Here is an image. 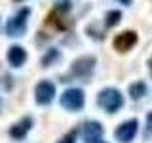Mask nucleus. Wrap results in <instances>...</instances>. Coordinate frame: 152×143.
I'll use <instances>...</instances> for the list:
<instances>
[{"mask_svg": "<svg viewBox=\"0 0 152 143\" xmlns=\"http://www.w3.org/2000/svg\"><path fill=\"white\" fill-rule=\"evenodd\" d=\"M97 103H99V107L104 109L107 113L114 114L124 107V97L116 88H104L97 95Z\"/></svg>", "mask_w": 152, "mask_h": 143, "instance_id": "nucleus-1", "label": "nucleus"}, {"mask_svg": "<svg viewBox=\"0 0 152 143\" xmlns=\"http://www.w3.org/2000/svg\"><path fill=\"white\" fill-rule=\"evenodd\" d=\"M86 105V95L80 88H69L61 94V107L66 111H82Z\"/></svg>", "mask_w": 152, "mask_h": 143, "instance_id": "nucleus-2", "label": "nucleus"}, {"mask_svg": "<svg viewBox=\"0 0 152 143\" xmlns=\"http://www.w3.org/2000/svg\"><path fill=\"white\" fill-rule=\"evenodd\" d=\"M28 15H31V8H21L12 19H8V23H6L8 36H23L25 35Z\"/></svg>", "mask_w": 152, "mask_h": 143, "instance_id": "nucleus-3", "label": "nucleus"}, {"mask_svg": "<svg viewBox=\"0 0 152 143\" xmlns=\"http://www.w3.org/2000/svg\"><path fill=\"white\" fill-rule=\"evenodd\" d=\"M95 65H97V59L95 55H82L72 63L70 67V74L76 76V78H89L95 71Z\"/></svg>", "mask_w": 152, "mask_h": 143, "instance_id": "nucleus-4", "label": "nucleus"}, {"mask_svg": "<svg viewBox=\"0 0 152 143\" xmlns=\"http://www.w3.org/2000/svg\"><path fill=\"white\" fill-rule=\"evenodd\" d=\"M70 8H72V2H70V0H63V2H59L53 8V12L48 15L46 23H48V25H53L57 31H65V29H66L65 15H66V12H69Z\"/></svg>", "mask_w": 152, "mask_h": 143, "instance_id": "nucleus-5", "label": "nucleus"}, {"mask_svg": "<svg viewBox=\"0 0 152 143\" xmlns=\"http://www.w3.org/2000/svg\"><path fill=\"white\" fill-rule=\"evenodd\" d=\"M55 97V84L50 80H40L34 88V99L38 105H50Z\"/></svg>", "mask_w": 152, "mask_h": 143, "instance_id": "nucleus-6", "label": "nucleus"}, {"mask_svg": "<svg viewBox=\"0 0 152 143\" xmlns=\"http://www.w3.org/2000/svg\"><path fill=\"white\" fill-rule=\"evenodd\" d=\"M137 132H139V122L133 118V120L122 122L120 126L114 130V137L120 143H129V141H133V137L137 136Z\"/></svg>", "mask_w": 152, "mask_h": 143, "instance_id": "nucleus-7", "label": "nucleus"}, {"mask_svg": "<svg viewBox=\"0 0 152 143\" xmlns=\"http://www.w3.org/2000/svg\"><path fill=\"white\" fill-rule=\"evenodd\" d=\"M135 44H137V32L135 31H124L120 35H116L112 40V46L116 52H129Z\"/></svg>", "mask_w": 152, "mask_h": 143, "instance_id": "nucleus-8", "label": "nucleus"}, {"mask_svg": "<svg viewBox=\"0 0 152 143\" xmlns=\"http://www.w3.org/2000/svg\"><path fill=\"white\" fill-rule=\"evenodd\" d=\"M82 136H84L86 143H97V141H101V137H103V126L97 120L86 122L84 130H82Z\"/></svg>", "mask_w": 152, "mask_h": 143, "instance_id": "nucleus-9", "label": "nucleus"}, {"mask_svg": "<svg viewBox=\"0 0 152 143\" xmlns=\"http://www.w3.org/2000/svg\"><path fill=\"white\" fill-rule=\"evenodd\" d=\"M31 128H32V118L25 116V118H21L17 124H13V126L10 128V136H12L13 139H25V136L28 133Z\"/></svg>", "mask_w": 152, "mask_h": 143, "instance_id": "nucleus-10", "label": "nucleus"}, {"mask_svg": "<svg viewBox=\"0 0 152 143\" xmlns=\"http://www.w3.org/2000/svg\"><path fill=\"white\" fill-rule=\"evenodd\" d=\"M8 61L12 67H23V63L27 61V52L21 46H12L8 50Z\"/></svg>", "mask_w": 152, "mask_h": 143, "instance_id": "nucleus-11", "label": "nucleus"}, {"mask_svg": "<svg viewBox=\"0 0 152 143\" xmlns=\"http://www.w3.org/2000/svg\"><path fill=\"white\" fill-rule=\"evenodd\" d=\"M146 92H148V88H146V84L142 82V80H137V82H133L129 86V95H131V99H142L146 95Z\"/></svg>", "mask_w": 152, "mask_h": 143, "instance_id": "nucleus-12", "label": "nucleus"}, {"mask_svg": "<svg viewBox=\"0 0 152 143\" xmlns=\"http://www.w3.org/2000/svg\"><path fill=\"white\" fill-rule=\"evenodd\" d=\"M59 57H61L59 50H55V48H50V50L46 52V55L42 57V67H51L55 61H59Z\"/></svg>", "mask_w": 152, "mask_h": 143, "instance_id": "nucleus-13", "label": "nucleus"}, {"mask_svg": "<svg viewBox=\"0 0 152 143\" xmlns=\"http://www.w3.org/2000/svg\"><path fill=\"white\" fill-rule=\"evenodd\" d=\"M122 19V12H118V10H110V12H107V17H104V25L107 27H114L118 25Z\"/></svg>", "mask_w": 152, "mask_h": 143, "instance_id": "nucleus-14", "label": "nucleus"}, {"mask_svg": "<svg viewBox=\"0 0 152 143\" xmlns=\"http://www.w3.org/2000/svg\"><path fill=\"white\" fill-rule=\"evenodd\" d=\"M74 139H76V132H70V133H66L59 143H74Z\"/></svg>", "mask_w": 152, "mask_h": 143, "instance_id": "nucleus-15", "label": "nucleus"}, {"mask_svg": "<svg viewBox=\"0 0 152 143\" xmlns=\"http://www.w3.org/2000/svg\"><path fill=\"white\" fill-rule=\"evenodd\" d=\"M146 132L152 133V113L146 114Z\"/></svg>", "mask_w": 152, "mask_h": 143, "instance_id": "nucleus-16", "label": "nucleus"}, {"mask_svg": "<svg viewBox=\"0 0 152 143\" xmlns=\"http://www.w3.org/2000/svg\"><path fill=\"white\" fill-rule=\"evenodd\" d=\"M118 2L124 4V6H131V2H133V0H118Z\"/></svg>", "mask_w": 152, "mask_h": 143, "instance_id": "nucleus-17", "label": "nucleus"}, {"mask_svg": "<svg viewBox=\"0 0 152 143\" xmlns=\"http://www.w3.org/2000/svg\"><path fill=\"white\" fill-rule=\"evenodd\" d=\"M148 73H150V76H152V57L148 59Z\"/></svg>", "mask_w": 152, "mask_h": 143, "instance_id": "nucleus-18", "label": "nucleus"}, {"mask_svg": "<svg viewBox=\"0 0 152 143\" xmlns=\"http://www.w3.org/2000/svg\"><path fill=\"white\" fill-rule=\"evenodd\" d=\"M15 2H21V0H15Z\"/></svg>", "mask_w": 152, "mask_h": 143, "instance_id": "nucleus-19", "label": "nucleus"}, {"mask_svg": "<svg viewBox=\"0 0 152 143\" xmlns=\"http://www.w3.org/2000/svg\"><path fill=\"white\" fill-rule=\"evenodd\" d=\"M97 143H103V141H97Z\"/></svg>", "mask_w": 152, "mask_h": 143, "instance_id": "nucleus-20", "label": "nucleus"}]
</instances>
